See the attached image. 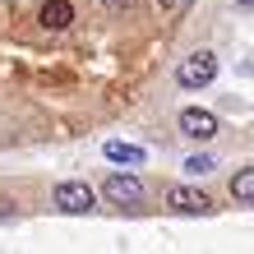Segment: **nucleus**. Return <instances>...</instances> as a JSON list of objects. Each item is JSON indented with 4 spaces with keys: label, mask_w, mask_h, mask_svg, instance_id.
<instances>
[{
    "label": "nucleus",
    "mask_w": 254,
    "mask_h": 254,
    "mask_svg": "<svg viewBox=\"0 0 254 254\" xmlns=\"http://www.w3.org/2000/svg\"><path fill=\"white\" fill-rule=\"evenodd\" d=\"M176 79H181V88H208L217 79V56L213 51H194L181 61V69H176Z\"/></svg>",
    "instance_id": "f257e3e1"
},
{
    "label": "nucleus",
    "mask_w": 254,
    "mask_h": 254,
    "mask_svg": "<svg viewBox=\"0 0 254 254\" xmlns=\"http://www.w3.org/2000/svg\"><path fill=\"white\" fill-rule=\"evenodd\" d=\"M56 208H61V213H88V208H93V185H83V181L56 185Z\"/></svg>",
    "instance_id": "f03ea898"
},
{
    "label": "nucleus",
    "mask_w": 254,
    "mask_h": 254,
    "mask_svg": "<svg viewBox=\"0 0 254 254\" xmlns=\"http://www.w3.org/2000/svg\"><path fill=\"white\" fill-rule=\"evenodd\" d=\"M167 199H171L176 213H185V217H203V213H213V199H208V194H199V190H190V185H176Z\"/></svg>",
    "instance_id": "7ed1b4c3"
},
{
    "label": "nucleus",
    "mask_w": 254,
    "mask_h": 254,
    "mask_svg": "<svg viewBox=\"0 0 254 254\" xmlns=\"http://www.w3.org/2000/svg\"><path fill=\"white\" fill-rule=\"evenodd\" d=\"M181 134H190V139L208 143V139L217 134V116H213V111H199V107H190V111H181Z\"/></svg>",
    "instance_id": "20e7f679"
},
{
    "label": "nucleus",
    "mask_w": 254,
    "mask_h": 254,
    "mask_svg": "<svg viewBox=\"0 0 254 254\" xmlns=\"http://www.w3.org/2000/svg\"><path fill=\"white\" fill-rule=\"evenodd\" d=\"M111 203H139L143 199V181L139 176H107V185H102Z\"/></svg>",
    "instance_id": "39448f33"
},
{
    "label": "nucleus",
    "mask_w": 254,
    "mask_h": 254,
    "mask_svg": "<svg viewBox=\"0 0 254 254\" xmlns=\"http://www.w3.org/2000/svg\"><path fill=\"white\" fill-rule=\"evenodd\" d=\"M37 19H42V28L61 33V28H69V23H74V5H69V0H47V5L37 9Z\"/></svg>",
    "instance_id": "423d86ee"
},
{
    "label": "nucleus",
    "mask_w": 254,
    "mask_h": 254,
    "mask_svg": "<svg viewBox=\"0 0 254 254\" xmlns=\"http://www.w3.org/2000/svg\"><path fill=\"white\" fill-rule=\"evenodd\" d=\"M102 153H107L111 162H125V167H139V162H143V148H134V143H121V139H111L107 148H102Z\"/></svg>",
    "instance_id": "0eeeda50"
},
{
    "label": "nucleus",
    "mask_w": 254,
    "mask_h": 254,
    "mask_svg": "<svg viewBox=\"0 0 254 254\" xmlns=\"http://www.w3.org/2000/svg\"><path fill=\"white\" fill-rule=\"evenodd\" d=\"M231 199H236V203H254V167L236 171V181H231Z\"/></svg>",
    "instance_id": "6e6552de"
},
{
    "label": "nucleus",
    "mask_w": 254,
    "mask_h": 254,
    "mask_svg": "<svg viewBox=\"0 0 254 254\" xmlns=\"http://www.w3.org/2000/svg\"><path fill=\"white\" fill-rule=\"evenodd\" d=\"M213 167H217V162L208 157V153H194V157H185V171H190V176H203V171H213Z\"/></svg>",
    "instance_id": "1a4fd4ad"
},
{
    "label": "nucleus",
    "mask_w": 254,
    "mask_h": 254,
    "mask_svg": "<svg viewBox=\"0 0 254 254\" xmlns=\"http://www.w3.org/2000/svg\"><path fill=\"white\" fill-rule=\"evenodd\" d=\"M157 5H162V9H167V14H185V9L194 5V0H157Z\"/></svg>",
    "instance_id": "9d476101"
},
{
    "label": "nucleus",
    "mask_w": 254,
    "mask_h": 254,
    "mask_svg": "<svg viewBox=\"0 0 254 254\" xmlns=\"http://www.w3.org/2000/svg\"><path fill=\"white\" fill-rule=\"evenodd\" d=\"M0 217H9V199H0Z\"/></svg>",
    "instance_id": "9b49d317"
},
{
    "label": "nucleus",
    "mask_w": 254,
    "mask_h": 254,
    "mask_svg": "<svg viewBox=\"0 0 254 254\" xmlns=\"http://www.w3.org/2000/svg\"><path fill=\"white\" fill-rule=\"evenodd\" d=\"M236 5H245V9H254V0H236Z\"/></svg>",
    "instance_id": "f8f14e48"
},
{
    "label": "nucleus",
    "mask_w": 254,
    "mask_h": 254,
    "mask_svg": "<svg viewBox=\"0 0 254 254\" xmlns=\"http://www.w3.org/2000/svg\"><path fill=\"white\" fill-rule=\"evenodd\" d=\"M107 5H111V9H116V5H125V0H107Z\"/></svg>",
    "instance_id": "ddd939ff"
}]
</instances>
